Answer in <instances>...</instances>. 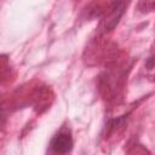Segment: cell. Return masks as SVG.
I'll return each mask as SVG.
<instances>
[{
	"label": "cell",
	"mask_w": 155,
	"mask_h": 155,
	"mask_svg": "<svg viewBox=\"0 0 155 155\" xmlns=\"http://www.w3.org/2000/svg\"><path fill=\"white\" fill-rule=\"evenodd\" d=\"M5 121H6V107L4 102L0 99V127L5 124Z\"/></svg>",
	"instance_id": "cell-3"
},
{
	"label": "cell",
	"mask_w": 155,
	"mask_h": 155,
	"mask_svg": "<svg viewBox=\"0 0 155 155\" xmlns=\"http://www.w3.org/2000/svg\"><path fill=\"white\" fill-rule=\"evenodd\" d=\"M51 148L54 153L65 154L73 148V138L69 133H58L51 140Z\"/></svg>",
	"instance_id": "cell-2"
},
{
	"label": "cell",
	"mask_w": 155,
	"mask_h": 155,
	"mask_svg": "<svg viewBox=\"0 0 155 155\" xmlns=\"http://www.w3.org/2000/svg\"><path fill=\"white\" fill-rule=\"evenodd\" d=\"M126 5H127L126 0H115L111 4V6L109 7V10L102 22V25H101L103 33H109L117 25L120 18L122 17V15L125 12Z\"/></svg>",
	"instance_id": "cell-1"
}]
</instances>
